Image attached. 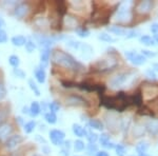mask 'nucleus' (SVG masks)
<instances>
[{"instance_id":"1","label":"nucleus","mask_w":158,"mask_h":156,"mask_svg":"<svg viewBox=\"0 0 158 156\" xmlns=\"http://www.w3.org/2000/svg\"><path fill=\"white\" fill-rule=\"evenodd\" d=\"M52 59L58 65L69 69V70L76 71V72H80L85 69V66L76 60L72 55L63 52V51H55L52 55Z\"/></svg>"},{"instance_id":"2","label":"nucleus","mask_w":158,"mask_h":156,"mask_svg":"<svg viewBox=\"0 0 158 156\" xmlns=\"http://www.w3.org/2000/svg\"><path fill=\"white\" fill-rule=\"evenodd\" d=\"M133 1H122L117 7L115 21L119 23H129L133 18Z\"/></svg>"},{"instance_id":"3","label":"nucleus","mask_w":158,"mask_h":156,"mask_svg":"<svg viewBox=\"0 0 158 156\" xmlns=\"http://www.w3.org/2000/svg\"><path fill=\"white\" fill-rule=\"evenodd\" d=\"M124 56L132 65L136 66H141L147 62V58L141 53H138L134 50H128L124 52Z\"/></svg>"},{"instance_id":"4","label":"nucleus","mask_w":158,"mask_h":156,"mask_svg":"<svg viewBox=\"0 0 158 156\" xmlns=\"http://www.w3.org/2000/svg\"><path fill=\"white\" fill-rule=\"evenodd\" d=\"M130 78V74L122 72L116 74L115 76H113L109 81V86L113 90H117V89H120L121 86H123V84L128 81Z\"/></svg>"},{"instance_id":"5","label":"nucleus","mask_w":158,"mask_h":156,"mask_svg":"<svg viewBox=\"0 0 158 156\" xmlns=\"http://www.w3.org/2000/svg\"><path fill=\"white\" fill-rule=\"evenodd\" d=\"M49 136L51 142L55 145H62L65 140V133L58 129L51 130L49 133Z\"/></svg>"},{"instance_id":"6","label":"nucleus","mask_w":158,"mask_h":156,"mask_svg":"<svg viewBox=\"0 0 158 156\" xmlns=\"http://www.w3.org/2000/svg\"><path fill=\"white\" fill-rule=\"evenodd\" d=\"M153 6H154V2L151 0H142L135 6V12L140 15H147L153 10Z\"/></svg>"},{"instance_id":"7","label":"nucleus","mask_w":158,"mask_h":156,"mask_svg":"<svg viewBox=\"0 0 158 156\" xmlns=\"http://www.w3.org/2000/svg\"><path fill=\"white\" fill-rule=\"evenodd\" d=\"M117 65H118V62H117L114 58H106V59H101L96 63L97 68L101 71L113 70L114 68H116Z\"/></svg>"},{"instance_id":"8","label":"nucleus","mask_w":158,"mask_h":156,"mask_svg":"<svg viewBox=\"0 0 158 156\" xmlns=\"http://www.w3.org/2000/svg\"><path fill=\"white\" fill-rule=\"evenodd\" d=\"M23 141V137L21 135H13L6 140V148L9 150H13Z\"/></svg>"},{"instance_id":"9","label":"nucleus","mask_w":158,"mask_h":156,"mask_svg":"<svg viewBox=\"0 0 158 156\" xmlns=\"http://www.w3.org/2000/svg\"><path fill=\"white\" fill-rule=\"evenodd\" d=\"M144 129L151 135L158 134V119H149L144 124Z\"/></svg>"},{"instance_id":"10","label":"nucleus","mask_w":158,"mask_h":156,"mask_svg":"<svg viewBox=\"0 0 158 156\" xmlns=\"http://www.w3.org/2000/svg\"><path fill=\"white\" fill-rule=\"evenodd\" d=\"M67 103L70 104V106H74V107H86L88 103L82 97L80 96H70L67 99Z\"/></svg>"},{"instance_id":"11","label":"nucleus","mask_w":158,"mask_h":156,"mask_svg":"<svg viewBox=\"0 0 158 156\" xmlns=\"http://www.w3.org/2000/svg\"><path fill=\"white\" fill-rule=\"evenodd\" d=\"M139 42L142 45L148 48H153V47H157V42L154 40V38L150 35H140L139 36Z\"/></svg>"},{"instance_id":"12","label":"nucleus","mask_w":158,"mask_h":156,"mask_svg":"<svg viewBox=\"0 0 158 156\" xmlns=\"http://www.w3.org/2000/svg\"><path fill=\"white\" fill-rule=\"evenodd\" d=\"M34 75L36 80L39 83H44L45 82V79H47V73L44 71V68H42L41 65L37 66L36 69L34 70Z\"/></svg>"},{"instance_id":"13","label":"nucleus","mask_w":158,"mask_h":156,"mask_svg":"<svg viewBox=\"0 0 158 156\" xmlns=\"http://www.w3.org/2000/svg\"><path fill=\"white\" fill-rule=\"evenodd\" d=\"M108 31L110 33H112V34L116 35V36H119V37L126 36L127 32H128V30L120 27V25H110L108 27Z\"/></svg>"},{"instance_id":"14","label":"nucleus","mask_w":158,"mask_h":156,"mask_svg":"<svg viewBox=\"0 0 158 156\" xmlns=\"http://www.w3.org/2000/svg\"><path fill=\"white\" fill-rule=\"evenodd\" d=\"M27 12H29V6H27V4L20 3L15 7L14 15L16 17H18V18H22V17H24L25 15L27 14Z\"/></svg>"},{"instance_id":"15","label":"nucleus","mask_w":158,"mask_h":156,"mask_svg":"<svg viewBox=\"0 0 158 156\" xmlns=\"http://www.w3.org/2000/svg\"><path fill=\"white\" fill-rule=\"evenodd\" d=\"M51 58V50L50 48H42L40 52V62H41V66L44 68L49 65V61Z\"/></svg>"},{"instance_id":"16","label":"nucleus","mask_w":158,"mask_h":156,"mask_svg":"<svg viewBox=\"0 0 158 156\" xmlns=\"http://www.w3.org/2000/svg\"><path fill=\"white\" fill-rule=\"evenodd\" d=\"M149 148H150L149 141H147V140H140L138 144L136 145V147H135V150L138 153V155H141V154H147Z\"/></svg>"},{"instance_id":"17","label":"nucleus","mask_w":158,"mask_h":156,"mask_svg":"<svg viewBox=\"0 0 158 156\" xmlns=\"http://www.w3.org/2000/svg\"><path fill=\"white\" fill-rule=\"evenodd\" d=\"M72 131L74 133V135H76L79 138H82V137H86V134H88V131L85 129L83 127H81L80 124H73L72 126Z\"/></svg>"},{"instance_id":"18","label":"nucleus","mask_w":158,"mask_h":156,"mask_svg":"<svg viewBox=\"0 0 158 156\" xmlns=\"http://www.w3.org/2000/svg\"><path fill=\"white\" fill-rule=\"evenodd\" d=\"M40 112H41L40 104L38 103L37 101H33L32 103H31L30 108H29V114L32 117H36V116H38V115L40 114Z\"/></svg>"},{"instance_id":"19","label":"nucleus","mask_w":158,"mask_h":156,"mask_svg":"<svg viewBox=\"0 0 158 156\" xmlns=\"http://www.w3.org/2000/svg\"><path fill=\"white\" fill-rule=\"evenodd\" d=\"M27 40V39L23 36V35H16V36L12 37L11 42L13 43V45H15V47H22V45H25Z\"/></svg>"},{"instance_id":"20","label":"nucleus","mask_w":158,"mask_h":156,"mask_svg":"<svg viewBox=\"0 0 158 156\" xmlns=\"http://www.w3.org/2000/svg\"><path fill=\"white\" fill-rule=\"evenodd\" d=\"M12 132V127L10 124H2L0 127V139L9 138V135Z\"/></svg>"},{"instance_id":"21","label":"nucleus","mask_w":158,"mask_h":156,"mask_svg":"<svg viewBox=\"0 0 158 156\" xmlns=\"http://www.w3.org/2000/svg\"><path fill=\"white\" fill-rule=\"evenodd\" d=\"M89 126H90V128H92V129L97 130V131H102L103 130V124L99 119H96V118H92L89 120Z\"/></svg>"},{"instance_id":"22","label":"nucleus","mask_w":158,"mask_h":156,"mask_svg":"<svg viewBox=\"0 0 158 156\" xmlns=\"http://www.w3.org/2000/svg\"><path fill=\"white\" fill-rule=\"evenodd\" d=\"M35 128H36V122L34 120H30V121L25 122L23 126V131L27 133V134H31L32 132H34Z\"/></svg>"},{"instance_id":"23","label":"nucleus","mask_w":158,"mask_h":156,"mask_svg":"<svg viewBox=\"0 0 158 156\" xmlns=\"http://www.w3.org/2000/svg\"><path fill=\"white\" fill-rule=\"evenodd\" d=\"M73 147H74V150H75L76 152H82V151L86 148V145H85V141H83V140L76 139L75 141H74Z\"/></svg>"},{"instance_id":"24","label":"nucleus","mask_w":158,"mask_h":156,"mask_svg":"<svg viewBox=\"0 0 158 156\" xmlns=\"http://www.w3.org/2000/svg\"><path fill=\"white\" fill-rule=\"evenodd\" d=\"M98 140L102 147H106L111 141V136H110V134H108V133H101V135L98 137Z\"/></svg>"},{"instance_id":"25","label":"nucleus","mask_w":158,"mask_h":156,"mask_svg":"<svg viewBox=\"0 0 158 156\" xmlns=\"http://www.w3.org/2000/svg\"><path fill=\"white\" fill-rule=\"evenodd\" d=\"M44 119L48 124H55L57 122V115L54 113H51V112H48L44 115Z\"/></svg>"},{"instance_id":"26","label":"nucleus","mask_w":158,"mask_h":156,"mask_svg":"<svg viewBox=\"0 0 158 156\" xmlns=\"http://www.w3.org/2000/svg\"><path fill=\"white\" fill-rule=\"evenodd\" d=\"M115 152L117 156H126L127 155V148L122 144H118L115 145Z\"/></svg>"},{"instance_id":"27","label":"nucleus","mask_w":158,"mask_h":156,"mask_svg":"<svg viewBox=\"0 0 158 156\" xmlns=\"http://www.w3.org/2000/svg\"><path fill=\"white\" fill-rule=\"evenodd\" d=\"M146 133V129H144V126H141V124H136L134 128V135L135 137H141L144 135Z\"/></svg>"},{"instance_id":"28","label":"nucleus","mask_w":158,"mask_h":156,"mask_svg":"<svg viewBox=\"0 0 158 156\" xmlns=\"http://www.w3.org/2000/svg\"><path fill=\"white\" fill-rule=\"evenodd\" d=\"M27 84H29V86H30V89L32 90L33 92H34V94L36 96H40V90H39V88H38V86L36 84V82H35L33 79H29L27 80Z\"/></svg>"},{"instance_id":"29","label":"nucleus","mask_w":158,"mask_h":156,"mask_svg":"<svg viewBox=\"0 0 158 156\" xmlns=\"http://www.w3.org/2000/svg\"><path fill=\"white\" fill-rule=\"evenodd\" d=\"M9 63L11 65L13 68H19L20 65V58L17 55H11L9 57Z\"/></svg>"},{"instance_id":"30","label":"nucleus","mask_w":158,"mask_h":156,"mask_svg":"<svg viewBox=\"0 0 158 156\" xmlns=\"http://www.w3.org/2000/svg\"><path fill=\"white\" fill-rule=\"evenodd\" d=\"M98 38L103 42H114L115 41V38L112 37V35L108 34V33H100L98 35Z\"/></svg>"},{"instance_id":"31","label":"nucleus","mask_w":158,"mask_h":156,"mask_svg":"<svg viewBox=\"0 0 158 156\" xmlns=\"http://www.w3.org/2000/svg\"><path fill=\"white\" fill-rule=\"evenodd\" d=\"M24 47H25V50H27V52L32 53V52H34V51L36 50L37 44H36V42L33 41L32 39H29V40H27V43H25Z\"/></svg>"},{"instance_id":"32","label":"nucleus","mask_w":158,"mask_h":156,"mask_svg":"<svg viewBox=\"0 0 158 156\" xmlns=\"http://www.w3.org/2000/svg\"><path fill=\"white\" fill-rule=\"evenodd\" d=\"M140 52H141V54L144 56V57L147 58H154V57H156L157 56V53L155 52V51H151V50H147V48H142L141 51H140Z\"/></svg>"},{"instance_id":"33","label":"nucleus","mask_w":158,"mask_h":156,"mask_svg":"<svg viewBox=\"0 0 158 156\" xmlns=\"http://www.w3.org/2000/svg\"><path fill=\"white\" fill-rule=\"evenodd\" d=\"M98 135L96 134V133L94 132H88V134H86V139L89 140V144H95L96 141L98 140Z\"/></svg>"},{"instance_id":"34","label":"nucleus","mask_w":158,"mask_h":156,"mask_svg":"<svg viewBox=\"0 0 158 156\" xmlns=\"http://www.w3.org/2000/svg\"><path fill=\"white\" fill-rule=\"evenodd\" d=\"M81 44H82V43H81V42H79V41H75V40H69V41L67 42V45H68L69 48H73V50H77V51L80 50Z\"/></svg>"},{"instance_id":"35","label":"nucleus","mask_w":158,"mask_h":156,"mask_svg":"<svg viewBox=\"0 0 158 156\" xmlns=\"http://www.w3.org/2000/svg\"><path fill=\"white\" fill-rule=\"evenodd\" d=\"M49 109H50V112H51V113L56 114L57 112H59V110H60V104L58 103L57 101H52V102H51V103L49 104Z\"/></svg>"},{"instance_id":"36","label":"nucleus","mask_w":158,"mask_h":156,"mask_svg":"<svg viewBox=\"0 0 158 156\" xmlns=\"http://www.w3.org/2000/svg\"><path fill=\"white\" fill-rule=\"evenodd\" d=\"M139 35H140L139 30H137V29H133V30H129L128 32H127L126 37L128 38V39H132V38H136V37H138Z\"/></svg>"},{"instance_id":"37","label":"nucleus","mask_w":158,"mask_h":156,"mask_svg":"<svg viewBox=\"0 0 158 156\" xmlns=\"http://www.w3.org/2000/svg\"><path fill=\"white\" fill-rule=\"evenodd\" d=\"M13 72H14L16 77H18L20 79H23V78H25V76H27V74H25L24 71L22 70V69H20V68H15Z\"/></svg>"},{"instance_id":"38","label":"nucleus","mask_w":158,"mask_h":156,"mask_svg":"<svg viewBox=\"0 0 158 156\" xmlns=\"http://www.w3.org/2000/svg\"><path fill=\"white\" fill-rule=\"evenodd\" d=\"M86 150H88V153L89 154H95L96 155V153L98 152V147H97V145H95V144H89L88 145V147H86Z\"/></svg>"},{"instance_id":"39","label":"nucleus","mask_w":158,"mask_h":156,"mask_svg":"<svg viewBox=\"0 0 158 156\" xmlns=\"http://www.w3.org/2000/svg\"><path fill=\"white\" fill-rule=\"evenodd\" d=\"M146 76L149 79H151V80H156V72H155L153 69H148V70L146 71Z\"/></svg>"},{"instance_id":"40","label":"nucleus","mask_w":158,"mask_h":156,"mask_svg":"<svg viewBox=\"0 0 158 156\" xmlns=\"http://www.w3.org/2000/svg\"><path fill=\"white\" fill-rule=\"evenodd\" d=\"M76 33H77L78 36L81 37V38L89 37V35H90V31H88L86 29H78L77 31H76Z\"/></svg>"},{"instance_id":"41","label":"nucleus","mask_w":158,"mask_h":156,"mask_svg":"<svg viewBox=\"0 0 158 156\" xmlns=\"http://www.w3.org/2000/svg\"><path fill=\"white\" fill-rule=\"evenodd\" d=\"M7 41V34L4 30H0V43H6Z\"/></svg>"},{"instance_id":"42","label":"nucleus","mask_w":158,"mask_h":156,"mask_svg":"<svg viewBox=\"0 0 158 156\" xmlns=\"http://www.w3.org/2000/svg\"><path fill=\"white\" fill-rule=\"evenodd\" d=\"M6 96V89L3 86V83L0 82V100H2Z\"/></svg>"},{"instance_id":"43","label":"nucleus","mask_w":158,"mask_h":156,"mask_svg":"<svg viewBox=\"0 0 158 156\" xmlns=\"http://www.w3.org/2000/svg\"><path fill=\"white\" fill-rule=\"evenodd\" d=\"M150 31H151L154 35L158 34V22H153L151 24V27H150Z\"/></svg>"},{"instance_id":"44","label":"nucleus","mask_w":158,"mask_h":156,"mask_svg":"<svg viewBox=\"0 0 158 156\" xmlns=\"http://www.w3.org/2000/svg\"><path fill=\"white\" fill-rule=\"evenodd\" d=\"M41 151H42V153H44L45 155H48V154H50V153H51V150H50V148L48 147L47 145H42V148H41Z\"/></svg>"},{"instance_id":"45","label":"nucleus","mask_w":158,"mask_h":156,"mask_svg":"<svg viewBox=\"0 0 158 156\" xmlns=\"http://www.w3.org/2000/svg\"><path fill=\"white\" fill-rule=\"evenodd\" d=\"M36 140L37 141H39L40 144H43V145H47V140L44 139L43 137H41L40 135H36Z\"/></svg>"},{"instance_id":"46","label":"nucleus","mask_w":158,"mask_h":156,"mask_svg":"<svg viewBox=\"0 0 158 156\" xmlns=\"http://www.w3.org/2000/svg\"><path fill=\"white\" fill-rule=\"evenodd\" d=\"M95 156H110L106 151H98Z\"/></svg>"},{"instance_id":"47","label":"nucleus","mask_w":158,"mask_h":156,"mask_svg":"<svg viewBox=\"0 0 158 156\" xmlns=\"http://www.w3.org/2000/svg\"><path fill=\"white\" fill-rule=\"evenodd\" d=\"M115 144H114V142H112V141H110L108 145H106V147L104 148H106V149H115Z\"/></svg>"},{"instance_id":"48","label":"nucleus","mask_w":158,"mask_h":156,"mask_svg":"<svg viewBox=\"0 0 158 156\" xmlns=\"http://www.w3.org/2000/svg\"><path fill=\"white\" fill-rule=\"evenodd\" d=\"M4 118H6V115H4L3 112H0V127H1V124L4 120Z\"/></svg>"},{"instance_id":"49","label":"nucleus","mask_w":158,"mask_h":156,"mask_svg":"<svg viewBox=\"0 0 158 156\" xmlns=\"http://www.w3.org/2000/svg\"><path fill=\"white\" fill-rule=\"evenodd\" d=\"M153 70H154L155 72H157V73H158V62L153 63Z\"/></svg>"},{"instance_id":"50","label":"nucleus","mask_w":158,"mask_h":156,"mask_svg":"<svg viewBox=\"0 0 158 156\" xmlns=\"http://www.w3.org/2000/svg\"><path fill=\"white\" fill-rule=\"evenodd\" d=\"M153 38H154V40L157 42V44H158V34H156V35H153Z\"/></svg>"},{"instance_id":"51","label":"nucleus","mask_w":158,"mask_h":156,"mask_svg":"<svg viewBox=\"0 0 158 156\" xmlns=\"http://www.w3.org/2000/svg\"><path fill=\"white\" fill-rule=\"evenodd\" d=\"M1 27H2V21H1V20H0V30H2Z\"/></svg>"},{"instance_id":"52","label":"nucleus","mask_w":158,"mask_h":156,"mask_svg":"<svg viewBox=\"0 0 158 156\" xmlns=\"http://www.w3.org/2000/svg\"><path fill=\"white\" fill-rule=\"evenodd\" d=\"M138 156H150V155H148V154H141V155H138Z\"/></svg>"},{"instance_id":"53","label":"nucleus","mask_w":158,"mask_h":156,"mask_svg":"<svg viewBox=\"0 0 158 156\" xmlns=\"http://www.w3.org/2000/svg\"><path fill=\"white\" fill-rule=\"evenodd\" d=\"M32 156H41V155H39V154H33Z\"/></svg>"},{"instance_id":"54","label":"nucleus","mask_w":158,"mask_h":156,"mask_svg":"<svg viewBox=\"0 0 158 156\" xmlns=\"http://www.w3.org/2000/svg\"><path fill=\"white\" fill-rule=\"evenodd\" d=\"M74 156H80V155H74Z\"/></svg>"},{"instance_id":"55","label":"nucleus","mask_w":158,"mask_h":156,"mask_svg":"<svg viewBox=\"0 0 158 156\" xmlns=\"http://www.w3.org/2000/svg\"><path fill=\"white\" fill-rule=\"evenodd\" d=\"M130 156H135V155H130Z\"/></svg>"}]
</instances>
